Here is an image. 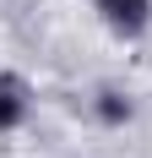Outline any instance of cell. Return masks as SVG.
<instances>
[{
  "label": "cell",
  "instance_id": "obj_2",
  "mask_svg": "<svg viewBox=\"0 0 152 158\" xmlns=\"http://www.w3.org/2000/svg\"><path fill=\"white\" fill-rule=\"evenodd\" d=\"M33 98H27V82L16 77V71H0V131H16L27 120Z\"/></svg>",
  "mask_w": 152,
  "mask_h": 158
},
{
  "label": "cell",
  "instance_id": "obj_3",
  "mask_svg": "<svg viewBox=\"0 0 152 158\" xmlns=\"http://www.w3.org/2000/svg\"><path fill=\"white\" fill-rule=\"evenodd\" d=\"M98 114H103L109 126H120V120H130V104H125L114 87H103V93H98Z\"/></svg>",
  "mask_w": 152,
  "mask_h": 158
},
{
  "label": "cell",
  "instance_id": "obj_1",
  "mask_svg": "<svg viewBox=\"0 0 152 158\" xmlns=\"http://www.w3.org/2000/svg\"><path fill=\"white\" fill-rule=\"evenodd\" d=\"M98 11H103V22L114 33H125V38H136V33H147L152 22V0H92Z\"/></svg>",
  "mask_w": 152,
  "mask_h": 158
}]
</instances>
